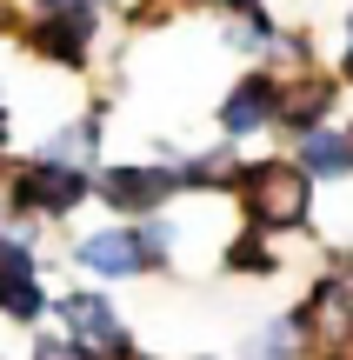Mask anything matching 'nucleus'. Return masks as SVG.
Listing matches in <instances>:
<instances>
[{"mask_svg": "<svg viewBox=\"0 0 353 360\" xmlns=\"http://www.w3.org/2000/svg\"><path fill=\"white\" fill-rule=\"evenodd\" d=\"M240 200V220L260 233H300L307 220H314V180H307L293 160H247V167H234V187H227Z\"/></svg>", "mask_w": 353, "mask_h": 360, "instance_id": "nucleus-1", "label": "nucleus"}, {"mask_svg": "<svg viewBox=\"0 0 353 360\" xmlns=\"http://www.w3.org/2000/svg\"><path fill=\"white\" fill-rule=\"evenodd\" d=\"M80 200H93V167H67V160H27V167H13L7 180V227L34 233L27 220H67L80 214Z\"/></svg>", "mask_w": 353, "mask_h": 360, "instance_id": "nucleus-2", "label": "nucleus"}, {"mask_svg": "<svg viewBox=\"0 0 353 360\" xmlns=\"http://www.w3.org/2000/svg\"><path fill=\"white\" fill-rule=\"evenodd\" d=\"M53 314H60L67 340L87 347L93 360H133V354H140V347H133V334H127V321H120V307L100 294V287H74V294H60V300H53Z\"/></svg>", "mask_w": 353, "mask_h": 360, "instance_id": "nucleus-3", "label": "nucleus"}, {"mask_svg": "<svg viewBox=\"0 0 353 360\" xmlns=\"http://www.w3.org/2000/svg\"><path fill=\"white\" fill-rule=\"evenodd\" d=\"M293 314L307 321L320 360H353V281H347L340 267L314 274V287H307V300Z\"/></svg>", "mask_w": 353, "mask_h": 360, "instance_id": "nucleus-4", "label": "nucleus"}, {"mask_svg": "<svg viewBox=\"0 0 353 360\" xmlns=\"http://www.w3.org/2000/svg\"><path fill=\"white\" fill-rule=\"evenodd\" d=\"M280 107H287V74L247 67V74L227 87V101H220V134L240 147V141H253V134L280 127Z\"/></svg>", "mask_w": 353, "mask_h": 360, "instance_id": "nucleus-5", "label": "nucleus"}, {"mask_svg": "<svg viewBox=\"0 0 353 360\" xmlns=\"http://www.w3.org/2000/svg\"><path fill=\"white\" fill-rule=\"evenodd\" d=\"M180 193L173 180V160L167 167H93V200H107L120 220H147Z\"/></svg>", "mask_w": 353, "mask_h": 360, "instance_id": "nucleus-6", "label": "nucleus"}, {"mask_svg": "<svg viewBox=\"0 0 353 360\" xmlns=\"http://www.w3.org/2000/svg\"><path fill=\"white\" fill-rule=\"evenodd\" d=\"M0 314H7V321H40V314H47L34 233H20V227H0Z\"/></svg>", "mask_w": 353, "mask_h": 360, "instance_id": "nucleus-7", "label": "nucleus"}, {"mask_svg": "<svg viewBox=\"0 0 353 360\" xmlns=\"http://www.w3.org/2000/svg\"><path fill=\"white\" fill-rule=\"evenodd\" d=\"M93 34H100V7L93 0H74V7H47L34 27H27V47L40 53V60L53 67H80L93 47Z\"/></svg>", "mask_w": 353, "mask_h": 360, "instance_id": "nucleus-8", "label": "nucleus"}, {"mask_svg": "<svg viewBox=\"0 0 353 360\" xmlns=\"http://www.w3.org/2000/svg\"><path fill=\"white\" fill-rule=\"evenodd\" d=\"M74 260L93 274V281H140V274H154V267H147V247H140V233H133V220L80 233V240H74Z\"/></svg>", "mask_w": 353, "mask_h": 360, "instance_id": "nucleus-9", "label": "nucleus"}, {"mask_svg": "<svg viewBox=\"0 0 353 360\" xmlns=\"http://www.w3.org/2000/svg\"><path fill=\"white\" fill-rule=\"evenodd\" d=\"M340 74H327V67H307V74H287V107H280V127H287V141H300V134L314 127H333V107H340Z\"/></svg>", "mask_w": 353, "mask_h": 360, "instance_id": "nucleus-10", "label": "nucleus"}, {"mask_svg": "<svg viewBox=\"0 0 353 360\" xmlns=\"http://www.w3.org/2000/svg\"><path fill=\"white\" fill-rule=\"evenodd\" d=\"M287 160L300 167L307 180H353V134L347 127H314V134H300V141L287 147Z\"/></svg>", "mask_w": 353, "mask_h": 360, "instance_id": "nucleus-11", "label": "nucleus"}, {"mask_svg": "<svg viewBox=\"0 0 353 360\" xmlns=\"http://www.w3.org/2000/svg\"><path fill=\"white\" fill-rule=\"evenodd\" d=\"M314 354L320 347H314V334H307L300 314H274V321L240 347V360H314Z\"/></svg>", "mask_w": 353, "mask_h": 360, "instance_id": "nucleus-12", "label": "nucleus"}, {"mask_svg": "<svg viewBox=\"0 0 353 360\" xmlns=\"http://www.w3.org/2000/svg\"><path fill=\"white\" fill-rule=\"evenodd\" d=\"M100 134H107V114L93 107V114H80V120H67L60 134H53L40 154L47 160H67V167H93V154H100Z\"/></svg>", "mask_w": 353, "mask_h": 360, "instance_id": "nucleus-13", "label": "nucleus"}, {"mask_svg": "<svg viewBox=\"0 0 353 360\" xmlns=\"http://www.w3.org/2000/svg\"><path fill=\"white\" fill-rule=\"evenodd\" d=\"M227 274H240V281H267V274H280V247H274V233H260V227H240L234 240H227Z\"/></svg>", "mask_w": 353, "mask_h": 360, "instance_id": "nucleus-14", "label": "nucleus"}, {"mask_svg": "<svg viewBox=\"0 0 353 360\" xmlns=\"http://www.w3.org/2000/svg\"><path fill=\"white\" fill-rule=\"evenodd\" d=\"M133 233H140V247H147V267H173V254H180V227H173L167 214H147V220H133Z\"/></svg>", "mask_w": 353, "mask_h": 360, "instance_id": "nucleus-15", "label": "nucleus"}, {"mask_svg": "<svg viewBox=\"0 0 353 360\" xmlns=\"http://www.w3.org/2000/svg\"><path fill=\"white\" fill-rule=\"evenodd\" d=\"M340 47H347V67H340V80H353V7H347V27H340Z\"/></svg>", "mask_w": 353, "mask_h": 360, "instance_id": "nucleus-16", "label": "nucleus"}, {"mask_svg": "<svg viewBox=\"0 0 353 360\" xmlns=\"http://www.w3.org/2000/svg\"><path fill=\"white\" fill-rule=\"evenodd\" d=\"M7 134H13V127H7V107H0V154H7Z\"/></svg>", "mask_w": 353, "mask_h": 360, "instance_id": "nucleus-17", "label": "nucleus"}, {"mask_svg": "<svg viewBox=\"0 0 353 360\" xmlns=\"http://www.w3.org/2000/svg\"><path fill=\"white\" fill-rule=\"evenodd\" d=\"M340 274H347V281H353V247H347V254H340Z\"/></svg>", "mask_w": 353, "mask_h": 360, "instance_id": "nucleus-18", "label": "nucleus"}, {"mask_svg": "<svg viewBox=\"0 0 353 360\" xmlns=\"http://www.w3.org/2000/svg\"><path fill=\"white\" fill-rule=\"evenodd\" d=\"M7 27H13V13H7V0H0V34H7Z\"/></svg>", "mask_w": 353, "mask_h": 360, "instance_id": "nucleus-19", "label": "nucleus"}, {"mask_svg": "<svg viewBox=\"0 0 353 360\" xmlns=\"http://www.w3.org/2000/svg\"><path fill=\"white\" fill-rule=\"evenodd\" d=\"M227 7H234V13H247V7H260V0H227Z\"/></svg>", "mask_w": 353, "mask_h": 360, "instance_id": "nucleus-20", "label": "nucleus"}, {"mask_svg": "<svg viewBox=\"0 0 353 360\" xmlns=\"http://www.w3.org/2000/svg\"><path fill=\"white\" fill-rule=\"evenodd\" d=\"M40 7H74V0H40Z\"/></svg>", "mask_w": 353, "mask_h": 360, "instance_id": "nucleus-21", "label": "nucleus"}]
</instances>
